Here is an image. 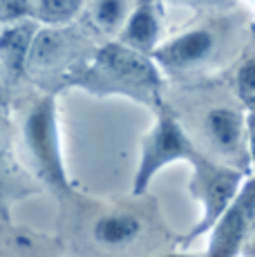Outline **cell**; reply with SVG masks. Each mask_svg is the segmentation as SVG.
<instances>
[{
  "label": "cell",
  "mask_w": 255,
  "mask_h": 257,
  "mask_svg": "<svg viewBox=\"0 0 255 257\" xmlns=\"http://www.w3.org/2000/svg\"><path fill=\"white\" fill-rule=\"evenodd\" d=\"M81 85L94 94H123L155 110L164 107V74L157 63L121 43L103 47L96 54L94 65L85 72Z\"/></svg>",
  "instance_id": "6da1fadb"
},
{
  "label": "cell",
  "mask_w": 255,
  "mask_h": 257,
  "mask_svg": "<svg viewBox=\"0 0 255 257\" xmlns=\"http://www.w3.org/2000/svg\"><path fill=\"white\" fill-rule=\"evenodd\" d=\"M197 152L199 150L188 139L177 116L168 107H159L153 130L144 137V143H141V159L135 175V186H132L135 195H144L153 177L166 166H173L177 161L190 164Z\"/></svg>",
  "instance_id": "7a4b0ae2"
},
{
  "label": "cell",
  "mask_w": 255,
  "mask_h": 257,
  "mask_svg": "<svg viewBox=\"0 0 255 257\" xmlns=\"http://www.w3.org/2000/svg\"><path fill=\"white\" fill-rule=\"evenodd\" d=\"M193 166V181H190V192L197 197V201L202 204V217H199L197 226L190 230V235L184 241H190L195 237L208 233L213 228V224L219 219L226 206L233 201V197L237 195L239 186L244 181V175L239 168L235 166H224L217 161L204 157L202 152L193 157L190 161Z\"/></svg>",
  "instance_id": "3957f363"
},
{
  "label": "cell",
  "mask_w": 255,
  "mask_h": 257,
  "mask_svg": "<svg viewBox=\"0 0 255 257\" xmlns=\"http://www.w3.org/2000/svg\"><path fill=\"white\" fill-rule=\"evenodd\" d=\"M222 38H224L222 29L215 23L195 25V27L164 41L153 52L150 58L157 63L161 74L181 76L186 72H195L199 67L208 65L217 56Z\"/></svg>",
  "instance_id": "277c9868"
},
{
  "label": "cell",
  "mask_w": 255,
  "mask_h": 257,
  "mask_svg": "<svg viewBox=\"0 0 255 257\" xmlns=\"http://www.w3.org/2000/svg\"><path fill=\"white\" fill-rule=\"evenodd\" d=\"M255 224V175L242 181L237 195L210 228L206 257H237Z\"/></svg>",
  "instance_id": "5b68a950"
},
{
  "label": "cell",
  "mask_w": 255,
  "mask_h": 257,
  "mask_svg": "<svg viewBox=\"0 0 255 257\" xmlns=\"http://www.w3.org/2000/svg\"><path fill=\"white\" fill-rule=\"evenodd\" d=\"M204 135L210 148L228 161L248 157L246 148V112L237 105H213L204 114Z\"/></svg>",
  "instance_id": "8992f818"
},
{
  "label": "cell",
  "mask_w": 255,
  "mask_h": 257,
  "mask_svg": "<svg viewBox=\"0 0 255 257\" xmlns=\"http://www.w3.org/2000/svg\"><path fill=\"white\" fill-rule=\"evenodd\" d=\"M27 135L32 143L34 155L38 157L47 179L58 188H67L65 172H63L61 155L56 146V127H54V105L52 101H45L34 110L27 123Z\"/></svg>",
  "instance_id": "52a82bcc"
},
{
  "label": "cell",
  "mask_w": 255,
  "mask_h": 257,
  "mask_svg": "<svg viewBox=\"0 0 255 257\" xmlns=\"http://www.w3.org/2000/svg\"><path fill=\"white\" fill-rule=\"evenodd\" d=\"M144 56H153L161 45V18L153 0H141L123 25V43Z\"/></svg>",
  "instance_id": "ba28073f"
},
{
  "label": "cell",
  "mask_w": 255,
  "mask_h": 257,
  "mask_svg": "<svg viewBox=\"0 0 255 257\" xmlns=\"http://www.w3.org/2000/svg\"><path fill=\"white\" fill-rule=\"evenodd\" d=\"M144 219L132 210H112L94 221L92 237L105 248H125L139 239Z\"/></svg>",
  "instance_id": "9c48e42d"
},
{
  "label": "cell",
  "mask_w": 255,
  "mask_h": 257,
  "mask_svg": "<svg viewBox=\"0 0 255 257\" xmlns=\"http://www.w3.org/2000/svg\"><path fill=\"white\" fill-rule=\"evenodd\" d=\"M233 90L244 107H255V52L246 54L233 72Z\"/></svg>",
  "instance_id": "30bf717a"
},
{
  "label": "cell",
  "mask_w": 255,
  "mask_h": 257,
  "mask_svg": "<svg viewBox=\"0 0 255 257\" xmlns=\"http://www.w3.org/2000/svg\"><path fill=\"white\" fill-rule=\"evenodd\" d=\"M29 41H32V29L29 27H16L0 38V54L12 70H21Z\"/></svg>",
  "instance_id": "8fae6325"
},
{
  "label": "cell",
  "mask_w": 255,
  "mask_h": 257,
  "mask_svg": "<svg viewBox=\"0 0 255 257\" xmlns=\"http://www.w3.org/2000/svg\"><path fill=\"white\" fill-rule=\"evenodd\" d=\"M94 21L103 29H116L128 21L125 0H99L94 7Z\"/></svg>",
  "instance_id": "7c38bea8"
},
{
  "label": "cell",
  "mask_w": 255,
  "mask_h": 257,
  "mask_svg": "<svg viewBox=\"0 0 255 257\" xmlns=\"http://www.w3.org/2000/svg\"><path fill=\"white\" fill-rule=\"evenodd\" d=\"M78 3H81V0H43V12H45L47 16L63 18V16H70L78 7Z\"/></svg>",
  "instance_id": "4fadbf2b"
},
{
  "label": "cell",
  "mask_w": 255,
  "mask_h": 257,
  "mask_svg": "<svg viewBox=\"0 0 255 257\" xmlns=\"http://www.w3.org/2000/svg\"><path fill=\"white\" fill-rule=\"evenodd\" d=\"M246 148H248V159L255 168V107L246 110Z\"/></svg>",
  "instance_id": "5bb4252c"
},
{
  "label": "cell",
  "mask_w": 255,
  "mask_h": 257,
  "mask_svg": "<svg viewBox=\"0 0 255 257\" xmlns=\"http://www.w3.org/2000/svg\"><path fill=\"white\" fill-rule=\"evenodd\" d=\"M239 255H242V257H255V224H253L251 233H248V237H246V241H244Z\"/></svg>",
  "instance_id": "9a60e30c"
},
{
  "label": "cell",
  "mask_w": 255,
  "mask_h": 257,
  "mask_svg": "<svg viewBox=\"0 0 255 257\" xmlns=\"http://www.w3.org/2000/svg\"><path fill=\"white\" fill-rule=\"evenodd\" d=\"M170 3H179V5H204V3H210V0H170Z\"/></svg>",
  "instance_id": "2e32d148"
},
{
  "label": "cell",
  "mask_w": 255,
  "mask_h": 257,
  "mask_svg": "<svg viewBox=\"0 0 255 257\" xmlns=\"http://www.w3.org/2000/svg\"><path fill=\"white\" fill-rule=\"evenodd\" d=\"M161 257H193V255H184V253H170V255H161Z\"/></svg>",
  "instance_id": "e0dca14e"
}]
</instances>
